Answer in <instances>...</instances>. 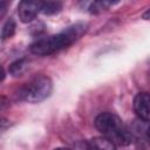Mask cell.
<instances>
[{"label":"cell","instance_id":"obj_8","mask_svg":"<svg viewBox=\"0 0 150 150\" xmlns=\"http://www.w3.org/2000/svg\"><path fill=\"white\" fill-rule=\"evenodd\" d=\"M62 9V4L59 1H41V13L52 15Z\"/></svg>","mask_w":150,"mask_h":150},{"label":"cell","instance_id":"obj_10","mask_svg":"<svg viewBox=\"0 0 150 150\" xmlns=\"http://www.w3.org/2000/svg\"><path fill=\"white\" fill-rule=\"evenodd\" d=\"M110 5H112V2H108V1H95V2H91L89 5V12L90 13H100V12L107 9Z\"/></svg>","mask_w":150,"mask_h":150},{"label":"cell","instance_id":"obj_2","mask_svg":"<svg viewBox=\"0 0 150 150\" xmlns=\"http://www.w3.org/2000/svg\"><path fill=\"white\" fill-rule=\"evenodd\" d=\"M96 129L115 145H129L132 142V136L128 127L122 120L112 112H102L95 118Z\"/></svg>","mask_w":150,"mask_h":150},{"label":"cell","instance_id":"obj_3","mask_svg":"<svg viewBox=\"0 0 150 150\" xmlns=\"http://www.w3.org/2000/svg\"><path fill=\"white\" fill-rule=\"evenodd\" d=\"M53 89L52 80L46 75H38L26 82L18 93L20 100L28 103H39L46 100Z\"/></svg>","mask_w":150,"mask_h":150},{"label":"cell","instance_id":"obj_5","mask_svg":"<svg viewBox=\"0 0 150 150\" xmlns=\"http://www.w3.org/2000/svg\"><path fill=\"white\" fill-rule=\"evenodd\" d=\"M134 110L139 120L149 121V95L148 93H138L134 98Z\"/></svg>","mask_w":150,"mask_h":150},{"label":"cell","instance_id":"obj_13","mask_svg":"<svg viewBox=\"0 0 150 150\" xmlns=\"http://www.w3.org/2000/svg\"><path fill=\"white\" fill-rule=\"evenodd\" d=\"M7 127H8V122H7V120H5V118H0V134H1L2 131H5Z\"/></svg>","mask_w":150,"mask_h":150},{"label":"cell","instance_id":"obj_9","mask_svg":"<svg viewBox=\"0 0 150 150\" xmlns=\"http://www.w3.org/2000/svg\"><path fill=\"white\" fill-rule=\"evenodd\" d=\"M15 28H16V25H15V21L11 18L8 19L5 25L2 26L1 28V32H0V39L1 40H6V39H9L14 35L15 33Z\"/></svg>","mask_w":150,"mask_h":150},{"label":"cell","instance_id":"obj_4","mask_svg":"<svg viewBox=\"0 0 150 150\" xmlns=\"http://www.w3.org/2000/svg\"><path fill=\"white\" fill-rule=\"evenodd\" d=\"M41 11V1H21L18 6L19 19L27 23L33 21Z\"/></svg>","mask_w":150,"mask_h":150},{"label":"cell","instance_id":"obj_7","mask_svg":"<svg viewBox=\"0 0 150 150\" xmlns=\"http://www.w3.org/2000/svg\"><path fill=\"white\" fill-rule=\"evenodd\" d=\"M27 68H28V60L27 59H19L9 66L8 70L13 76H20L27 70Z\"/></svg>","mask_w":150,"mask_h":150},{"label":"cell","instance_id":"obj_11","mask_svg":"<svg viewBox=\"0 0 150 150\" xmlns=\"http://www.w3.org/2000/svg\"><path fill=\"white\" fill-rule=\"evenodd\" d=\"M9 105H11V102H9V100H8L6 96H2V95H0V111H4V110H6L7 108H9Z\"/></svg>","mask_w":150,"mask_h":150},{"label":"cell","instance_id":"obj_1","mask_svg":"<svg viewBox=\"0 0 150 150\" xmlns=\"http://www.w3.org/2000/svg\"><path fill=\"white\" fill-rule=\"evenodd\" d=\"M88 29V25L84 22H76L59 34L50 35L47 38H42L36 40L30 45V52L35 55L46 56L57 53L69 46H71L75 41H77Z\"/></svg>","mask_w":150,"mask_h":150},{"label":"cell","instance_id":"obj_14","mask_svg":"<svg viewBox=\"0 0 150 150\" xmlns=\"http://www.w3.org/2000/svg\"><path fill=\"white\" fill-rule=\"evenodd\" d=\"M5 76H6V73H5V69L0 66V82L1 81H4V79H5Z\"/></svg>","mask_w":150,"mask_h":150},{"label":"cell","instance_id":"obj_6","mask_svg":"<svg viewBox=\"0 0 150 150\" xmlns=\"http://www.w3.org/2000/svg\"><path fill=\"white\" fill-rule=\"evenodd\" d=\"M87 148L88 150H116L115 144L103 136L89 139V142L87 143Z\"/></svg>","mask_w":150,"mask_h":150},{"label":"cell","instance_id":"obj_12","mask_svg":"<svg viewBox=\"0 0 150 150\" xmlns=\"http://www.w3.org/2000/svg\"><path fill=\"white\" fill-rule=\"evenodd\" d=\"M7 6H8L7 2L0 1V19L4 18V15L6 14V12H7Z\"/></svg>","mask_w":150,"mask_h":150},{"label":"cell","instance_id":"obj_15","mask_svg":"<svg viewBox=\"0 0 150 150\" xmlns=\"http://www.w3.org/2000/svg\"><path fill=\"white\" fill-rule=\"evenodd\" d=\"M54 150H69V149H67V148H56Z\"/></svg>","mask_w":150,"mask_h":150}]
</instances>
